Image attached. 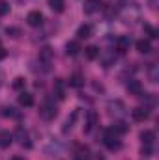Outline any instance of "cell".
<instances>
[{
    "label": "cell",
    "instance_id": "obj_35",
    "mask_svg": "<svg viewBox=\"0 0 159 160\" xmlns=\"http://www.w3.org/2000/svg\"><path fill=\"white\" fill-rule=\"evenodd\" d=\"M0 47H2V45H0Z\"/></svg>",
    "mask_w": 159,
    "mask_h": 160
},
{
    "label": "cell",
    "instance_id": "obj_4",
    "mask_svg": "<svg viewBox=\"0 0 159 160\" xmlns=\"http://www.w3.org/2000/svg\"><path fill=\"white\" fill-rule=\"evenodd\" d=\"M107 108H109V114L114 116V118L123 116V112H125V106H123L122 101H111V102L107 104Z\"/></svg>",
    "mask_w": 159,
    "mask_h": 160
},
{
    "label": "cell",
    "instance_id": "obj_10",
    "mask_svg": "<svg viewBox=\"0 0 159 160\" xmlns=\"http://www.w3.org/2000/svg\"><path fill=\"white\" fill-rule=\"evenodd\" d=\"M135 48H137L140 54H148V52H152V43L148 39H139L135 43Z\"/></svg>",
    "mask_w": 159,
    "mask_h": 160
},
{
    "label": "cell",
    "instance_id": "obj_6",
    "mask_svg": "<svg viewBox=\"0 0 159 160\" xmlns=\"http://www.w3.org/2000/svg\"><path fill=\"white\" fill-rule=\"evenodd\" d=\"M40 62L45 65V71H47L49 65L52 63V50H51V47H43L40 50Z\"/></svg>",
    "mask_w": 159,
    "mask_h": 160
},
{
    "label": "cell",
    "instance_id": "obj_25",
    "mask_svg": "<svg viewBox=\"0 0 159 160\" xmlns=\"http://www.w3.org/2000/svg\"><path fill=\"white\" fill-rule=\"evenodd\" d=\"M2 114H4L6 118H17V116H19V114L15 112V108H13V106H4Z\"/></svg>",
    "mask_w": 159,
    "mask_h": 160
},
{
    "label": "cell",
    "instance_id": "obj_27",
    "mask_svg": "<svg viewBox=\"0 0 159 160\" xmlns=\"http://www.w3.org/2000/svg\"><path fill=\"white\" fill-rule=\"evenodd\" d=\"M144 30H146V34L152 38V39H156V38H159L157 36V30L154 28V26H150V24H144Z\"/></svg>",
    "mask_w": 159,
    "mask_h": 160
},
{
    "label": "cell",
    "instance_id": "obj_26",
    "mask_svg": "<svg viewBox=\"0 0 159 160\" xmlns=\"http://www.w3.org/2000/svg\"><path fill=\"white\" fill-rule=\"evenodd\" d=\"M8 13H9V4L6 0H0V17H4Z\"/></svg>",
    "mask_w": 159,
    "mask_h": 160
},
{
    "label": "cell",
    "instance_id": "obj_23",
    "mask_svg": "<svg viewBox=\"0 0 159 160\" xmlns=\"http://www.w3.org/2000/svg\"><path fill=\"white\" fill-rule=\"evenodd\" d=\"M49 6L54 11H64V0H49Z\"/></svg>",
    "mask_w": 159,
    "mask_h": 160
},
{
    "label": "cell",
    "instance_id": "obj_13",
    "mask_svg": "<svg viewBox=\"0 0 159 160\" xmlns=\"http://www.w3.org/2000/svg\"><path fill=\"white\" fill-rule=\"evenodd\" d=\"M140 140H142L144 145H152L154 140H156V132L154 130H142L140 132Z\"/></svg>",
    "mask_w": 159,
    "mask_h": 160
},
{
    "label": "cell",
    "instance_id": "obj_29",
    "mask_svg": "<svg viewBox=\"0 0 159 160\" xmlns=\"http://www.w3.org/2000/svg\"><path fill=\"white\" fill-rule=\"evenodd\" d=\"M25 84H26V80L23 78V77H17V78L13 80V88H15V89H23Z\"/></svg>",
    "mask_w": 159,
    "mask_h": 160
},
{
    "label": "cell",
    "instance_id": "obj_8",
    "mask_svg": "<svg viewBox=\"0 0 159 160\" xmlns=\"http://www.w3.org/2000/svg\"><path fill=\"white\" fill-rule=\"evenodd\" d=\"M97 121H99V118H97V114L94 112V110H90L88 112V116H86V125H84V132H90L96 125H97Z\"/></svg>",
    "mask_w": 159,
    "mask_h": 160
},
{
    "label": "cell",
    "instance_id": "obj_21",
    "mask_svg": "<svg viewBox=\"0 0 159 160\" xmlns=\"http://www.w3.org/2000/svg\"><path fill=\"white\" fill-rule=\"evenodd\" d=\"M111 128H112V130H114V132H116L118 136H122V134H125V132L129 130V127H127V125H125L123 121H116V123H114V125H112Z\"/></svg>",
    "mask_w": 159,
    "mask_h": 160
},
{
    "label": "cell",
    "instance_id": "obj_19",
    "mask_svg": "<svg viewBox=\"0 0 159 160\" xmlns=\"http://www.w3.org/2000/svg\"><path fill=\"white\" fill-rule=\"evenodd\" d=\"M54 95L58 99H64L66 97V86H64L62 80H54Z\"/></svg>",
    "mask_w": 159,
    "mask_h": 160
},
{
    "label": "cell",
    "instance_id": "obj_17",
    "mask_svg": "<svg viewBox=\"0 0 159 160\" xmlns=\"http://www.w3.org/2000/svg\"><path fill=\"white\" fill-rule=\"evenodd\" d=\"M80 50H82V48H80L79 41H69V43L66 45V52H68L69 56H77Z\"/></svg>",
    "mask_w": 159,
    "mask_h": 160
},
{
    "label": "cell",
    "instance_id": "obj_12",
    "mask_svg": "<svg viewBox=\"0 0 159 160\" xmlns=\"http://www.w3.org/2000/svg\"><path fill=\"white\" fill-rule=\"evenodd\" d=\"M127 91L133 93V95H137V97H140V95H142V86H140V82H139V80H129Z\"/></svg>",
    "mask_w": 159,
    "mask_h": 160
},
{
    "label": "cell",
    "instance_id": "obj_28",
    "mask_svg": "<svg viewBox=\"0 0 159 160\" xmlns=\"http://www.w3.org/2000/svg\"><path fill=\"white\" fill-rule=\"evenodd\" d=\"M148 77H150V82H157V65H152L150 67Z\"/></svg>",
    "mask_w": 159,
    "mask_h": 160
},
{
    "label": "cell",
    "instance_id": "obj_5",
    "mask_svg": "<svg viewBox=\"0 0 159 160\" xmlns=\"http://www.w3.org/2000/svg\"><path fill=\"white\" fill-rule=\"evenodd\" d=\"M131 118L135 121H139V123H142V121H146L150 118V110H148L146 106H144V108H142V106H137V108L131 110Z\"/></svg>",
    "mask_w": 159,
    "mask_h": 160
},
{
    "label": "cell",
    "instance_id": "obj_7",
    "mask_svg": "<svg viewBox=\"0 0 159 160\" xmlns=\"http://www.w3.org/2000/svg\"><path fill=\"white\" fill-rule=\"evenodd\" d=\"M26 22L30 26H41L43 24V15H41L40 11H30L26 15Z\"/></svg>",
    "mask_w": 159,
    "mask_h": 160
},
{
    "label": "cell",
    "instance_id": "obj_33",
    "mask_svg": "<svg viewBox=\"0 0 159 160\" xmlns=\"http://www.w3.org/2000/svg\"><path fill=\"white\" fill-rule=\"evenodd\" d=\"M150 8L156 9V8H157V0H150Z\"/></svg>",
    "mask_w": 159,
    "mask_h": 160
},
{
    "label": "cell",
    "instance_id": "obj_3",
    "mask_svg": "<svg viewBox=\"0 0 159 160\" xmlns=\"http://www.w3.org/2000/svg\"><path fill=\"white\" fill-rule=\"evenodd\" d=\"M118 138L120 136H112V134H107V132H105V136H103V143L107 145L109 151H118L120 147H122V142H120Z\"/></svg>",
    "mask_w": 159,
    "mask_h": 160
},
{
    "label": "cell",
    "instance_id": "obj_22",
    "mask_svg": "<svg viewBox=\"0 0 159 160\" xmlns=\"http://www.w3.org/2000/svg\"><path fill=\"white\" fill-rule=\"evenodd\" d=\"M75 160H92L90 158V151L86 149V147H82L77 151V155H75Z\"/></svg>",
    "mask_w": 159,
    "mask_h": 160
},
{
    "label": "cell",
    "instance_id": "obj_31",
    "mask_svg": "<svg viewBox=\"0 0 159 160\" xmlns=\"http://www.w3.org/2000/svg\"><path fill=\"white\" fill-rule=\"evenodd\" d=\"M6 56H8V50H6L4 47H0V60H4Z\"/></svg>",
    "mask_w": 159,
    "mask_h": 160
},
{
    "label": "cell",
    "instance_id": "obj_32",
    "mask_svg": "<svg viewBox=\"0 0 159 160\" xmlns=\"http://www.w3.org/2000/svg\"><path fill=\"white\" fill-rule=\"evenodd\" d=\"M8 34H13L11 38H17L15 34H19V30H15V28H8Z\"/></svg>",
    "mask_w": 159,
    "mask_h": 160
},
{
    "label": "cell",
    "instance_id": "obj_1",
    "mask_svg": "<svg viewBox=\"0 0 159 160\" xmlns=\"http://www.w3.org/2000/svg\"><path fill=\"white\" fill-rule=\"evenodd\" d=\"M40 116L47 121L54 119L58 116V106L54 104V101H51V99H45L43 101V104L40 106Z\"/></svg>",
    "mask_w": 159,
    "mask_h": 160
},
{
    "label": "cell",
    "instance_id": "obj_24",
    "mask_svg": "<svg viewBox=\"0 0 159 160\" xmlns=\"http://www.w3.org/2000/svg\"><path fill=\"white\" fill-rule=\"evenodd\" d=\"M77 116H79V112L75 110V112L71 114V118H68V121H66V127H64V132H68V128H71V127H73V123H75V119H77Z\"/></svg>",
    "mask_w": 159,
    "mask_h": 160
},
{
    "label": "cell",
    "instance_id": "obj_20",
    "mask_svg": "<svg viewBox=\"0 0 159 160\" xmlns=\"http://www.w3.org/2000/svg\"><path fill=\"white\" fill-rule=\"evenodd\" d=\"M84 54H86V58H88V60H96V58L99 56V48H97L96 45H90V47H86V48H84Z\"/></svg>",
    "mask_w": 159,
    "mask_h": 160
},
{
    "label": "cell",
    "instance_id": "obj_11",
    "mask_svg": "<svg viewBox=\"0 0 159 160\" xmlns=\"http://www.w3.org/2000/svg\"><path fill=\"white\" fill-rule=\"evenodd\" d=\"M19 104H21V106H26V108L34 106V95H32V93L23 91V93L19 95Z\"/></svg>",
    "mask_w": 159,
    "mask_h": 160
},
{
    "label": "cell",
    "instance_id": "obj_18",
    "mask_svg": "<svg viewBox=\"0 0 159 160\" xmlns=\"http://www.w3.org/2000/svg\"><path fill=\"white\" fill-rule=\"evenodd\" d=\"M99 6H101V0H86L84 2V11L86 13H94V11L99 9Z\"/></svg>",
    "mask_w": 159,
    "mask_h": 160
},
{
    "label": "cell",
    "instance_id": "obj_2",
    "mask_svg": "<svg viewBox=\"0 0 159 160\" xmlns=\"http://www.w3.org/2000/svg\"><path fill=\"white\" fill-rule=\"evenodd\" d=\"M13 140H17V142H19L23 147H26V149L32 147V142H30L28 130H26L25 127H17V128H15V132H13Z\"/></svg>",
    "mask_w": 159,
    "mask_h": 160
},
{
    "label": "cell",
    "instance_id": "obj_34",
    "mask_svg": "<svg viewBox=\"0 0 159 160\" xmlns=\"http://www.w3.org/2000/svg\"><path fill=\"white\" fill-rule=\"evenodd\" d=\"M11 160H26V158H23V157H13Z\"/></svg>",
    "mask_w": 159,
    "mask_h": 160
},
{
    "label": "cell",
    "instance_id": "obj_30",
    "mask_svg": "<svg viewBox=\"0 0 159 160\" xmlns=\"http://www.w3.org/2000/svg\"><path fill=\"white\" fill-rule=\"evenodd\" d=\"M140 153H142L144 157H152V145H142Z\"/></svg>",
    "mask_w": 159,
    "mask_h": 160
},
{
    "label": "cell",
    "instance_id": "obj_14",
    "mask_svg": "<svg viewBox=\"0 0 159 160\" xmlns=\"http://www.w3.org/2000/svg\"><path fill=\"white\" fill-rule=\"evenodd\" d=\"M13 142V134H9L8 130H0V147H9Z\"/></svg>",
    "mask_w": 159,
    "mask_h": 160
},
{
    "label": "cell",
    "instance_id": "obj_9",
    "mask_svg": "<svg viewBox=\"0 0 159 160\" xmlns=\"http://www.w3.org/2000/svg\"><path fill=\"white\" fill-rule=\"evenodd\" d=\"M114 45H116V50L118 52H127L129 50V45H131V39H129V36H120Z\"/></svg>",
    "mask_w": 159,
    "mask_h": 160
},
{
    "label": "cell",
    "instance_id": "obj_15",
    "mask_svg": "<svg viewBox=\"0 0 159 160\" xmlns=\"http://www.w3.org/2000/svg\"><path fill=\"white\" fill-rule=\"evenodd\" d=\"M92 36V26L90 24H80L79 30H77V38L79 39H88Z\"/></svg>",
    "mask_w": 159,
    "mask_h": 160
},
{
    "label": "cell",
    "instance_id": "obj_16",
    "mask_svg": "<svg viewBox=\"0 0 159 160\" xmlns=\"http://www.w3.org/2000/svg\"><path fill=\"white\" fill-rule=\"evenodd\" d=\"M69 86H71V88H82V86H84V77H82L80 73H73V75L69 77Z\"/></svg>",
    "mask_w": 159,
    "mask_h": 160
}]
</instances>
